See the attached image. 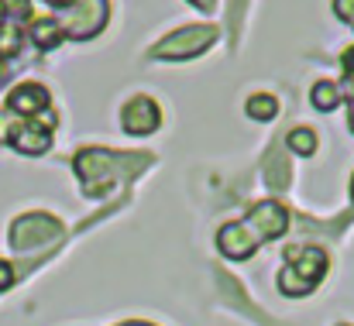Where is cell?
Returning a JSON list of instances; mask_svg holds the SVG:
<instances>
[{
    "label": "cell",
    "instance_id": "7402d4cb",
    "mask_svg": "<svg viewBox=\"0 0 354 326\" xmlns=\"http://www.w3.org/2000/svg\"><path fill=\"white\" fill-rule=\"evenodd\" d=\"M124 326H145V323H124Z\"/></svg>",
    "mask_w": 354,
    "mask_h": 326
},
{
    "label": "cell",
    "instance_id": "8992f818",
    "mask_svg": "<svg viewBox=\"0 0 354 326\" xmlns=\"http://www.w3.org/2000/svg\"><path fill=\"white\" fill-rule=\"evenodd\" d=\"M120 120H124V131H131V134H151L158 127L162 113H158V107L148 97H134L131 104H124Z\"/></svg>",
    "mask_w": 354,
    "mask_h": 326
},
{
    "label": "cell",
    "instance_id": "52a82bcc",
    "mask_svg": "<svg viewBox=\"0 0 354 326\" xmlns=\"http://www.w3.org/2000/svg\"><path fill=\"white\" fill-rule=\"evenodd\" d=\"M217 244H221V251H224L227 258L244 261V258H251V251L258 247V237L248 230V223H227V227H221Z\"/></svg>",
    "mask_w": 354,
    "mask_h": 326
},
{
    "label": "cell",
    "instance_id": "ffe728a7",
    "mask_svg": "<svg viewBox=\"0 0 354 326\" xmlns=\"http://www.w3.org/2000/svg\"><path fill=\"white\" fill-rule=\"evenodd\" d=\"M344 66H348V69H351V73H354V48H351V52H348V55H344Z\"/></svg>",
    "mask_w": 354,
    "mask_h": 326
},
{
    "label": "cell",
    "instance_id": "3957f363",
    "mask_svg": "<svg viewBox=\"0 0 354 326\" xmlns=\"http://www.w3.org/2000/svg\"><path fill=\"white\" fill-rule=\"evenodd\" d=\"M59 233H62L59 220L45 217V213H31L10 227V244H14V251H35V247H45L48 240H55Z\"/></svg>",
    "mask_w": 354,
    "mask_h": 326
},
{
    "label": "cell",
    "instance_id": "4fadbf2b",
    "mask_svg": "<svg viewBox=\"0 0 354 326\" xmlns=\"http://www.w3.org/2000/svg\"><path fill=\"white\" fill-rule=\"evenodd\" d=\"M289 148H292L296 155H313V148H317V134L306 131V127H299V131L289 134Z\"/></svg>",
    "mask_w": 354,
    "mask_h": 326
},
{
    "label": "cell",
    "instance_id": "7c38bea8",
    "mask_svg": "<svg viewBox=\"0 0 354 326\" xmlns=\"http://www.w3.org/2000/svg\"><path fill=\"white\" fill-rule=\"evenodd\" d=\"M275 110H279V104H275L272 97H265V93H258V97L248 100V113H251L254 120H268V117H275Z\"/></svg>",
    "mask_w": 354,
    "mask_h": 326
},
{
    "label": "cell",
    "instance_id": "e0dca14e",
    "mask_svg": "<svg viewBox=\"0 0 354 326\" xmlns=\"http://www.w3.org/2000/svg\"><path fill=\"white\" fill-rule=\"evenodd\" d=\"M14 282V271H10V265L7 261H0V289H7Z\"/></svg>",
    "mask_w": 354,
    "mask_h": 326
},
{
    "label": "cell",
    "instance_id": "7a4b0ae2",
    "mask_svg": "<svg viewBox=\"0 0 354 326\" xmlns=\"http://www.w3.org/2000/svg\"><path fill=\"white\" fill-rule=\"evenodd\" d=\"M214 41H217V31L207 28V24H196V28H186V31L169 35L158 48H151V55L155 59H189V55H200Z\"/></svg>",
    "mask_w": 354,
    "mask_h": 326
},
{
    "label": "cell",
    "instance_id": "603a6c76",
    "mask_svg": "<svg viewBox=\"0 0 354 326\" xmlns=\"http://www.w3.org/2000/svg\"><path fill=\"white\" fill-rule=\"evenodd\" d=\"M351 127H354V110H351Z\"/></svg>",
    "mask_w": 354,
    "mask_h": 326
},
{
    "label": "cell",
    "instance_id": "277c9868",
    "mask_svg": "<svg viewBox=\"0 0 354 326\" xmlns=\"http://www.w3.org/2000/svg\"><path fill=\"white\" fill-rule=\"evenodd\" d=\"M107 24V0H76V14L66 24L73 38H93Z\"/></svg>",
    "mask_w": 354,
    "mask_h": 326
},
{
    "label": "cell",
    "instance_id": "9a60e30c",
    "mask_svg": "<svg viewBox=\"0 0 354 326\" xmlns=\"http://www.w3.org/2000/svg\"><path fill=\"white\" fill-rule=\"evenodd\" d=\"M14 117H17V113H10V110H3V113H0V141H10V137L17 134V127H21V124H14Z\"/></svg>",
    "mask_w": 354,
    "mask_h": 326
},
{
    "label": "cell",
    "instance_id": "d4e9b609",
    "mask_svg": "<svg viewBox=\"0 0 354 326\" xmlns=\"http://www.w3.org/2000/svg\"><path fill=\"white\" fill-rule=\"evenodd\" d=\"M0 73H3V66H0Z\"/></svg>",
    "mask_w": 354,
    "mask_h": 326
},
{
    "label": "cell",
    "instance_id": "2e32d148",
    "mask_svg": "<svg viewBox=\"0 0 354 326\" xmlns=\"http://www.w3.org/2000/svg\"><path fill=\"white\" fill-rule=\"evenodd\" d=\"M334 10H337V17L354 21V0H334Z\"/></svg>",
    "mask_w": 354,
    "mask_h": 326
},
{
    "label": "cell",
    "instance_id": "6da1fadb",
    "mask_svg": "<svg viewBox=\"0 0 354 326\" xmlns=\"http://www.w3.org/2000/svg\"><path fill=\"white\" fill-rule=\"evenodd\" d=\"M289 261L296 265H286L282 275H279V289L286 296H306L313 292V285L327 275V254L320 247H299V251H289Z\"/></svg>",
    "mask_w": 354,
    "mask_h": 326
},
{
    "label": "cell",
    "instance_id": "ba28073f",
    "mask_svg": "<svg viewBox=\"0 0 354 326\" xmlns=\"http://www.w3.org/2000/svg\"><path fill=\"white\" fill-rule=\"evenodd\" d=\"M48 107V90L45 86H38V83H24V86H17L14 93H10V100H7V110L10 113H41V110Z\"/></svg>",
    "mask_w": 354,
    "mask_h": 326
},
{
    "label": "cell",
    "instance_id": "d6986e66",
    "mask_svg": "<svg viewBox=\"0 0 354 326\" xmlns=\"http://www.w3.org/2000/svg\"><path fill=\"white\" fill-rule=\"evenodd\" d=\"M193 3H196V7H200V10H210V7H214V3H217V0H193Z\"/></svg>",
    "mask_w": 354,
    "mask_h": 326
},
{
    "label": "cell",
    "instance_id": "cb8c5ba5",
    "mask_svg": "<svg viewBox=\"0 0 354 326\" xmlns=\"http://www.w3.org/2000/svg\"><path fill=\"white\" fill-rule=\"evenodd\" d=\"M351 196H354V182H351Z\"/></svg>",
    "mask_w": 354,
    "mask_h": 326
},
{
    "label": "cell",
    "instance_id": "ac0fdd59",
    "mask_svg": "<svg viewBox=\"0 0 354 326\" xmlns=\"http://www.w3.org/2000/svg\"><path fill=\"white\" fill-rule=\"evenodd\" d=\"M3 7H10V10H24V0H0Z\"/></svg>",
    "mask_w": 354,
    "mask_h": 326
},
{
    "label": "cell",
    "instance_id": "9c48e42d",
    "mask_svg": "<svg viewBox=\"0 0 354 326\" xmlns=\"http://www.w3.org/2000/svg\"><path fill=\"white\" fill-rule=\"evenodd\" d=\"M10 141H14V148L21 155H41L52 144V127H45V124H21Z\"/></svg>",
    "mask_w": 354,
    "mask_h": 326
},
{
    "label": "cell",
    "instance_id": "44dd1931",
    "mask_svg": "<svg viewBox=\"0 0 354 326\" xmlns=\"http://www.w3.org/2000/svg\"><path fill=\"white\" fill-rule=\"evenodd\" d=\"M48 3H55V7H69V3H76V0H48Z\"/></svg>",
    "mask_w": 354,
    "mask_h": 326
},
{
    "label": "cell",
    "instance_id": "5bb4252c",
    "mask_svg": "<svg viewBox=\"0 0 354 326\" xmlns=\"http://www.w3.org/2000/svg\"><path fill=\"white\" fill-rule=\"evenodd\" d=\"M17 45H21V28H17L14 21H3V24H0V55L17 52Z\"/></svg>",
    "mask_w": 354,
    "mask_h": 326
},
{
    "label": "cell",
    "instance_id": "30bf717a",
    "mask_svg": "<svg viewBox=\"0 0 354 326\" xmlns=\"http://www.w3.org/2000/svg\"><path fill=\"white\" fill-rule=\"evenodd\" d=\"M31 35H35V41H38L41 48H55L59 38H62V28H59L55 21H38V24L31 28Z\"/></svg>",
    "mask_w": 354,
    "mask_h": 326
},
{
    "label": "cell",
    "instance_id": "8fae6325",
    "mask_svg": "<svg viewBox=\"0 0 354 326\" xmlns=\"http://www.w3.org/2000/svg\"><path fill=\"white\" fill-rule=\"evenodd\" d=\"M337 100H341V97H337V86H334V83H317V86H313V107L317 110H334Z\"/></svg>",
    "mask_w": 354,
    "mask_h": 326
},
{
    "label": "cell",
    "instance_id": "5b68a950",
    "mask_svg": "<svg viewBox=\"0 0 354 326\" xmlns=\"http://www.w3.org/2000/svg\"><path fill=\"white\" fill-rule=\"evenodd\" d=\"M244 223H248V230H251L258 240H265V237L272 240V237H279V233L286 230L289 217H286V210H282L279 203H258Z\"/></svg>",
    "mask_w": 354,
    "mask_h": 326
}]
</instances>
